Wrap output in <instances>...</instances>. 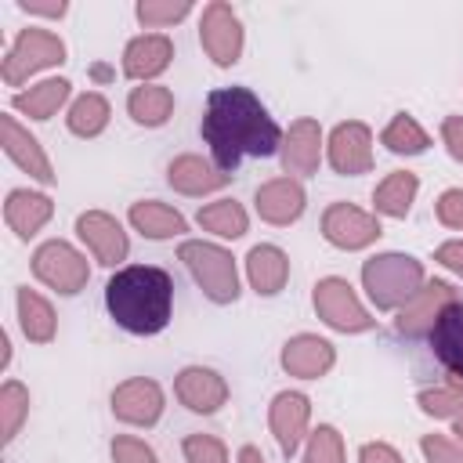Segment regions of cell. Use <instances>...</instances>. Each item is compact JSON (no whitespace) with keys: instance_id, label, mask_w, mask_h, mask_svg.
<instances>
[{"instance_id":"cell-31","label":"cell","mask_w":463,"mask_h":463,"mask_svg":"<svg viewBox=\"0 0 463 463\" xmlns=\"http://www.w3.org/2000/svg\"><path fill=\"white\" fill-rule=\"evenodd\" d=\"M105 123H109V101L101 94L90 90V94H83V98L72 101V109H69V130L72 134L94 137V134L105 130Z\"/></svg>"},{"instance_id":"cell-2","label":"cell","mask_w":463,"mask_h":463,"mask_svg":"<svg viewBox=\"0 0 463 463\" xmlns=\"http://www.w3.org/2000/svg\"><path fill=\"white\" fill-rule=\"evenodd\" d=\"M105 307L112 322L134 336H152L166 329L174 311V279L152 264L119 268L105 282Z\"/></svg>"},{"instance_id":"cell-25","label":"cell","mask_w":463,"mask_h":463,"mask_svg":"<svg viewBox=\"0 0 463 463\" xmlns=\"http://www.w3.org/2000/svg\"><path fill=\"white\" fill-rule=\"evenodd\" d=\"M130 224L148 235V239H170V235H181L184 232V217L166 206V203H156V199H145V203H134L130 206Z\"/></svg>"},{"instance_id":"cell-39","label":"cell","mask_w":463,"mask_h":463,"mask_svg":"<svg viewBox=\"0 0 463 463\" xmlns=\"http://www.w3.org/2000/svg\"><path fill=\"white\" fill-rule=\"evenodd\" d=\"M420 449H423V456H427L430 463H463V449H459L456 441L441 438V434H427V438L420 441Z\"/></svg>"},{"instance_id":"cell-20","label":"cell","mask_w":463,"mask_h":463,"mask_svg":"<svg viewBox=\"0 0 463 463\" xmlns=\"http://www.w3.org/2000/svg\"><path fill=\"white\" fill-rule=\"evenodd\" d=\"M257 213L268 224H289L304 213V188L293 177H275L257 188Z\"/></svg>"},{"instance_id":"cell-34","label":"cell","mask_w":463,"mask_h":463,"mask_svg":"<svg viewBox=\"0 0 463 463\" xmlns=\"http://www.w3.org/2000/svg\"><path fill=\"white\" fill-rule=\"evenodd\" d=\"M420 409L430 412V416H445V420H463V387L452 383V387H434V391H423L420 394Z\"/></svg>"},{"instance_id":"cell-38","label":"cell","mask_w":463,"mask_h":463,"mask_svg":"<svg viewBox=\"0 0 463 463\" xmlns=\"http://www.w3.org/2000/svg\"><path fill=\"white\" fill-rule=\"evenodd\" d=\"M112 459H116V463H159L156 452H152L145 441L127 438V434L112 438Z\"/></svg>"},{"instance_id":"cell-41","label":"cell","mask_w":463,"mask_h":463,"mask_svg":"<svg viewBox=\"0 0 463 463\" xmlns=\"http://www.w3.org/2000/svg\"><path fill=\"white\" fill-rule=\"evenodd\" d=\"M434 260H438V264H445L449 271H456V275L463 279V239L438 246V250H434Z\"/></svg>"},{"instance_id":"cell-4","label":"cell","mask_w":463,"mask_h":463,"mask_svg":"<svg viewBox=\"0 0 463 463\" xmlns=\"http://www.w3.org/2000/svg\"><path fill=\"white\" fill-rule=\"evenodd\" d=\"M181 260L188 264L192 279L203 286V293L213 300V304H232L239 297V275H235V260L228 250L213 246V242H199V239H188L181 242Z\"/></svg>"},{"instance_id":"cell-27","label":"cell","mask_w":463,"mask_h":463,"mask_svg":"<svg viewBox=\"0 0 463 463\" xmlns=\"http://www.w3.org/2000/svg\"><path fill=\"white\" fill-rule=\"evenodd\" d=\"M65 98H69V80H43V83L14 94V109L25 112L29 119H51Z\"/></svg>"},{"instance_id":"cell-14","label":"cell","mask_w":463,"mask_h":463,"mask_svg":"<svg viewBox=\"0 0 463 463\" xmlns=\"http://www.w3.org/2000/svg\"><path fill=\"white\" fill-rule=\"evenodd\" d=\"M76 232H80V239L90 246V253H94L101 264H109V268H116V264L127 257V250H130L127 232L119 228V221L109 217V213H101V210H87V213L76 221Z\"/></svg>"},{"instance_id":"cell-29","label":"cell","mask_w":463,"mask_h":463,"mask_svg":"<svg viewBox=\"0 0 463 463\" xmlns=\"http://www.w3.org/2000/svg\"><path fill=\"white\" fill-rule=\"evenodd\" d=\"M18 318H22V333L33 340V344H47L54 336V311L51 304L33 293L29 286L18 289Z\"/></svg>"},{"instance_id":"cell-33","label":"cell","mask_w":463,"mask_h":463,"mask_svg":"<svg viewBox=\"0 0 463 463\" xmlns=\"http://www.w3.org/2000/svg\"><path fill=\"white\" fill-rule=\"evenodd\" d=\"M25 412H29V391L22 383L7 380L4 391H0V430H4V441H11L18 434Z\"/></svg>"},{"instance_id":"cell-37","label":"cell","mask_w":463,"mask_h":463,"mask_svg":"<svg viewBox=\"0 0 463 463\" xmlns=\"http://www.w3.org/2000/svg\"><path fill=\"white\" fill-rule=\"evenodd\" d=\"M184 456H188V463H228L224 445L210 434H188L184 438Z\"/></svg>"},{"instance_id":"cell-36","label":"cell","mask_w":463,"mask_h":463,"mask_svg":"<svg viewBox=\"0 0 463 463\" xmlns=\"http://www.w3.org/2000/svg\"><path fill=\"white\" fill-rule=\"evenodd\" d=\"M192 7L184 0H141L137 4V18L145 25H170L177 18H184Z\"/></svg>"},{"instance_id":"cell-9","label":"cell","mask_w":463,"mask_h":463,"mask_svg":"<svg viewBox=\"0 0 463 463\" xmlns=\"http://www.w3.org/2000/svg\"><path fill=\"white\" fill-rule=\"evenodd\" d=\"M322 235L340 250H362L380 239V221L351 203H333L322 213Z\"/></svg>"},{"instance_id":"cell-18","label":"cell","mask_w":463,"mask_h":463,"mask_svg":"<svg viewBox=\"0 0 463 463\" xmlns=\"http://www.w3.org/2000/svg\"><path fill=\"white\" fill-rule=\"evenodd\" d=\"M0 137H4V152H7L29 177H36L40 184H51V181H54V170H51V163H47L40 141H36L29 130H22V127L14 123V116H0Z\"/></svg>"},{"instance_id":"cell-30","label":"cell","mask_w":463,"mask_h":463,"mask_svg":"<svg viewBox=\"0 0 463 463\" xmlns=\"http://www.w3.org/2000/svg\"><path fill=\"white\" fill-rule=\"evenodd\" d=\"M206 232L221 235V239H239L246 232V210L235 203V199H217V203H206L195 217Z\"/></svg>"},{"instance_id":"cell-7","label":"cell","mask_w":463,"mask_h":463,"mask_svg":"<svg viewBox=\"0 0 463 463\" xmlns=\"http://www.w3.org/2000/svg\"><path fill=\"white\" fill-rule=\"evenodd\" d=\"M315 311L326 326L340 329V333H362V329H373V318L369 311L358 304L354 289L344 282V279H322L315 286Z\"/></svg>"},{"instance_id":"cell-8","label":"cell","mask_w":463,"mask_h":463,"mask_svg":"<svg viewBox=\"0 0 463 463\" xmlns=\"http://www.w3.org/2000/svg\"><path fill=\"white\" fill-rule=\"evenodd\" d=\"M199 40H203V51L217 61V65H232L239 61V51H242V25L235 18V11L228 4H210L203 11V22H199Z\"/></svg>"},{"instance_id":"cell-26","label":"cell","mask_w":463,"mask_h":463,"mask_svg":"<svg viewBox=\"0 0 463 463\" xmlns=\"http://www.w3.org/2000/svg\"><path fill=\"white\" fill-rule=\"evenodd\" d=\"M416 188H420V184H416V174L394 170V174H387V177L376 184L373 203H376V210L387 213V217H405L409 206H412V199H416Z\"/></svg>"},{"instance_id":"cell-11","label":"cell","mask_w":463,"mask_h":463,"mask_svg":"<svg viewBox=\"0 0 463 463\" xmlns=\"http://www.w3.org/2000/svg\"><path fill=\"white\" fill-rule=\"evenodd\" d=\"M427 344H430V354L441 362V369L463 387V300H452L438 315V322L427 333Z\"/></svg>"},{"instance_id":"cell-28","label":"cell","mask_w":463,"mask_h":463,"mask_svg":"<svg viewBox=\"0 0 463 463\" xmlns=\"http://www.w3.org/2000/svg\"><path fill=\"white\" fill-rule=\"evenodd\" d=\"M127 109L137 123L145 127H159L170 119L174 112V94L166 87H156V83H145V87H134L130 98H127Z\"/></svg>"},{"instance_id":"cell-21","label":"cell","mask_w":463,"mask_h":463,"mask_svg":"<svg viewBox=\"0 0 463 463\" xmlns=\"http://www.w3.org/2000/svg\"><path fill=\"white\" fill-rule=\"evenodd\" d=\"M170 58H174V43L163 33H148V36H137V40L127 43L123 72L130 80H152L170 65Z\"/></svg>"},{"instance_id":"cell-10","label":"cell","mask_w":463,"mask_h":463,"mask_svg":"<svg viewBox=\"0 0 463 463\" xmlns=\"http://www.w3.org/2000/svg\"><path fill=\"white\" fill-rule=\"evenodd\" d=\"M452 300H459V289H452L449 282H427L402 311H398V333L402 336H409V340H416V336H427L430 333V326L438 322V315L452 304Z\"/></svg>"},{"instance_id":"cell-43","label":"cell","mask_w":463,"mask_h":463,"mask_svg":"<svg viewBox=\"0 0 463 463\" xmlns=\"http://www.w3.org/2000/svg\"><path fill=\"white\" fill-rule=\"evenodd\" d=\"M362 463H402V456L383 441H369L362 445Z\"/></svg>"},{"instance_id":"cell-46","label":"cell","mask_w":463,"mask_h":463,"mask_svg":"<svg viewBox=\"0 0 463 463\" xmlns=\"http://www.w3.org/2000/svg\"><path fill=\"white\" fill-rule=\"evenodd\" d=\"M452 434H459V441H463V420L456 423V430H452Z\"/></svg>"},{"instance_id":"cell-17","label":"cell","mask_w":463,"mask_h":463,"mask_svg":"<svg viewBox=\"0 0 463 463\" xmlns=\"http://www.w3.org/2000/svg\"><path fill=\"white\" fill-rule=\"evenodd\" d=\"M307 416H311V405H307V398L297 394V391H282V394L271 402L268 423H271V434H275V441H279V449H282L286 456L297 452V445H300V438H304V430H307Z\"/></svg>"},{"instance_id":"cell-16","label":"cell","mask_w":463,"mask_h":463,"mask_svg":"<svg viewBox=\"0 0 463 463\" xmlns=\"http://www.w3.org/2000/svg\"><path fill=\"white\" fill-rule=\"evenodd\" d=\"M174 391L181 398V405H188L192 412H217L228 402V383L224 376H217L213 369L192 365L174 380Z\"/></svg>"},{"instance_id":"cell-3","label":"cell","mask_w":463,"mask_h":463,"mask_svg":"<svg viewBox=\"0 0 463 463\" xmlns=\"http://www.w3.org/2000/svg\"><path fill=\"white\" fill-rule=\"evenodd\" d=\"M362 282L380 311H394L423 289V264L409 253H380L362 264Z\"/></svg>"},{"instance_id":"cell-15","label":"cell","mask_w":463,"mask_h":463,"mask_svg":"<svg viewBox=\"0 0 463 463\" xmlns=\"http://www.w3.org/2000/svg\"><path fill=\"white\" fill-rule=\"evenodd\" d=\"M322 159V130L315 119H297L289 123L286 137H282V166L286 174H300L311 177L318 170Z\"/></svg>"},{"instance_id":"cell-24","label":"cell","mask_w":463,"mask_h":463,"mask_svg":"<svg viewBox=\"0 0 463 463\" xmlns=\"http://www.w3.org/2000/svg\"><path fill=\"white\" fill-rule=\"evenodd\" d=\"M246 275H250V286L257 293L271 297L289 279V257L279 246H253L250 257H246Z\"/></svg>"},{"instance_id":"cell-19","label":"cell","mask_w":463,"mask_h":463,"mask_svg":"<svg viewBox=\"0 0 463 463\" xmlns=\"http://www.w3.org/2000/svg\"><path fill=\"white\" fill-rule=\"evenodd\" d=\"M333 358H336L333 344L322 336H311V333H300L282 347V369L289 376H300V380H315V376L329 373Z\"/></svg>"},{"instance_id":"cell-44","label":"cell","mask_w":463,"mask_h":463,"mask_svg":"<svg viewBox=\"0 0 463 463\" xmlns=\"http://www.w3.org/2000/svg\"><path fill=\"white\" fill-rule=\"evenodd\" d=\"M18 7H22V11H33V14H51V18L65 14V4H29V0H22Z\"/></svg>"},{"instance_id":"cell-45","label":"cell","mask_w":463,"mask_h":463,"mask_svg":"<svg viewBox=\"0 0 463 463\" xmlns=\"http://www.w3.org/2000/svg\"><path fill=\"white\" fill-rule=\"evenodd\" d=\"M239 463H264V456H260V449L242 445V449H239Z\"/></svg>"},{"instance_id":"cell-32","label":"cell","mask_w":463,"mask_h":463,"mask_svg":"<svg viewBox=\"0 0 463 463\" xmlns=\"http://www.w3.org/2000/svg\"><path fill=\"white\" fill-rule=\"evenodd\" d=\"M380 141H383L391 152H398V156H416V152H423V148L430 145V137L420 130V123H416L412 116H405V112H398V116L383 127Z\"/></svg>"},{"instance_id":"cell-13","label":"cell","mask_w":463,"mask_h":463,"mask_svg":"<svg viewBox=\"0 0 463 463\" xmlns=\"http://www.w3.org/2000/svg\"><path fill=\"white\" fill-rule=\"evenodd\" d=\"M112 412L123 420V423H137V427H152L163 412V391L156 380H127L112 391Z\"/></svg>"},{"instance_id":"cell-40","label":"cell","mask_w":463,"mask_h":463,"mask_svg":"<svg viewBox=\"0 0 463 463\" xmlns=\"http://www.w3.org/2000/svg\"><path fill=\"white\" fill-rule=\"evenodd\" d=\"M438 221L445 228H463V188H449L438 199Z\"/></svg>"},{"instance_id":"cell-35","label":"cell","mask_w":463,"mask_h":463,"mask_svg":"<svg viewBox=\"0 0 463 463\" xmlns=\"http://www.w3.org/2000/svg\"><path fill=\"white\" fill-rule=\"evenodd\" d=\"M304 463H344V441H340L336 427L322 423L318 430H311V438H307V452H304Z\"/></svg>"},{"instance_id":"cell-22","label":"cell","mask_w":463,"mask_h":463,"mask_svg":"<svg viewBox=\"0 0 463 463\" xmlns=\"http://www.w3.org/2000/svg\"><path fill=\"white\" fill-rule=\"evenodd\" d=\"M166 181L184 192V195H206V192H217L232 181V174L210 166L203 156H177L170 166H166Z\"/></svg>"},{"instance_id":"cell-1","label":"cell","mask_w":463,"mask_h":463,"mask_svg":"<svg viewBox=\"0 0 463 463\" xmlns=\"http://www.w3.org/2000/svg\"><path fill=\"white\" fill-rule=\"evenodd\" d=\"M203 141L210 145V156L217 170L232 174L242 159L271 156L282 145L279 123L268 116L260 98L246 87H217L206 98V116H203Z\"/></svg>"},{"instance_id":"cell-23","label":"cell","mask_w":463,"mask_h":463,"mask_svg":"<svg viewBox=\"0 0 463 463\" xmlns=\"http://www.w3.org/2000/svg\"><path fill=\"white\" fill-rule=\"evenodd\" d=\"M51 210H54V206H51L47 195L18 188V192H11L7 203H4V221H7L22 239H29V235H36V232L51 221Z\"/></svg>"},{"instance_id":"cell-12","label":"cell","mask_w":463,"mask_h":463,"mask_svg":"<svg viewBox=\"0 0 463 463\" xmlns=\"http://www.w3.org/2000/svg\"><path fill=\"white\" fill-rule=\"evenodd\" d=\"M329 163L336 174H369L373 170V134L365 123H340L329 137Z\"/></svg>"},{"instance_id":"cell-42","label":"cell","mask_w":463,"mask_h":463,"mask_svg":"<svg viewBox=\"0 0 463 463\" xmlns=\"http://www.w3.org/2000/svg\"><path fill=\"white\" fill-rule=\"evenodd\" d=\"M441 137H445L449 152L463 163V116H449V119L441 123Z\"/></svg>"},{"instance_id":"cell-5","label":"cell","mask_w":463,"mask_h":463,"mask_svg":"<svg viewBox=\"0 0 463 463\" xmlns=\"http://www.w3.org/2000/svg\"><path fill=\"white\" fill-rule=\"evenodd\" d=\"M33 275H36L40 282H47L51 289L72 297V293H80V289L87 286L90 268H87V257L76 253L69 242L51 239V242H43V246L33 253Z\"/></svg>"},{"instance_id":"cell-6","label":"cell","mask_w":463,"mask_h":463,"mask_svg":"<svg viewBox=\"0 0 463 463\" xmlns=\"http://www.w3.org/2000/svg\"><path fill=\"white\" fill-rule=\"evenodd\" d=\"M58 61H65V43L54 33H47V29H25L14 40V47L7 51L0 76H4V83L18 87L29 72L47 69V65H58Z\"/></svg>"}]
</instances>
